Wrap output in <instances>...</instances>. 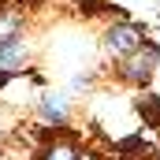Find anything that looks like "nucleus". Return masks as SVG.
I'll list each match as a JSON object with an SVG mask.
<instances>
[{"label": "nucleus", "mask_w": 160, "mask_h": 160, "mask_svg": "<svg viewBox=\"0 0 160 160\" xmlns=\"http://www.w3.org/2000/svg\"><path fill=\"white\" fill-rule=\"evenodd\" d=\"M157 63H160V48L157 45H142V48H134L130 56L119 60V71H123L127 82H149L153 71H157Z\"/></svg>", "instance_id": "1"}, {"label": "nucleus", "mask_w": 160, "mask_h": 160, "mask_svg": "<svg viewBox=\"0 0 160 160\" xmlns=\"http://www.w3.org/2000/svg\"><path fill=\"white\" fill-rule=\"evenodd\" d=\"M104 45H108V48L123 60V56H130L134 48H142V45H145V34H142V26H138V22H116V26L104 34Z\"/></svg>", "instance_id": "2"}, {"label": "nucleus", "mask_w": 160, "mask_h": 160, "mask_svg": "<svg viewBox=\"0 0 160 160\" xmlns=\"http://www.w3.org/2000/svg\"><path fill=\"white\" fill-rule=\"evenodd\" d=\"M22 56H26V41L19 38V34L0 38V67H4V71H8V67H15Z\"/></svg>", "instance_id": "3"}, {"label": "nucleus", "mask_w": 160, "mask_h": 160, "mask_svg": "<svg viewBox=\"0 0 160 160\" xmlns=\"http://www.w3.org/2000/svg\"><path fill=\"white\" fill-rule=\"evenodd\" d=\"M41 116H45L48 123H63L67 119V101L56 97V93H48V97L41 101Z\"/></svg>", "instance_id": "4"}, {"label": "nucleus", "mask_w": 160, "mask_h": 160, "mask_svg": "<svg viewBox=\"0 0 160 160\" xmlns=\"http://www.w3.org/2000/svg\"><path fill=\"white\" fill-rule=\"evenodd\" d=\"M138 116L149 119V127H157V130H160V97H153V93L142 97V101H138Z\"/></svg>", "instance_id": "5"}, {"label": "nucleus", "mask_w": 160, "mask_h": 160, "mask_svg": "<svg viewBox=\"0 0 160 160\" xmlns=\"http://www.w3.org/2000/svg\"><path fill=\"white\" fill-rule=\"evenodd\" d=\"M41 160H78V153H75V145L63 138V142H52V145L41 153Z\"/></svg>", "instance_id": "6"}, {"label": "nucleus", "mask_w": 160, "mask_h": 160, "mask_svg": "<svg viewBox=\"0 0 160 160\" xmlns=\"http://www.w3.org/2000/svg\"><path fill=\"white\" fill-rule=\"evenodd\" d=\"M78 160H101V157H93V153H89V157H78Z\"/></svg>", "instance_id": "7"}]
</instances>
